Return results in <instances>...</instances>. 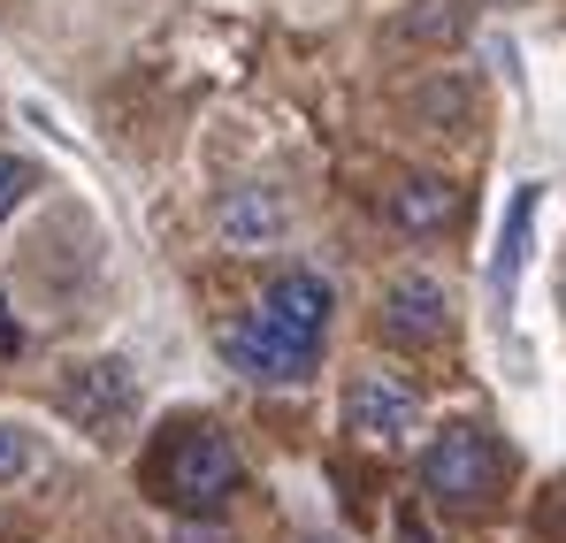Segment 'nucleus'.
<instances>
[{
	"mask_svg": "<svg viewBox=\"0 0 566 543\" xmlns=\"http://www.w3.org/2000/svg\"><path fill=\"white\" fill-rule=\"evenodd\" d=\"M536 207H544V184H513L505 230H497V253H490V306L497 314H513V299H521V269H528V246H536Z\"/></svg>",
	"mask_w": 566,
	"mask_h": 543,
	"instance_id": "nucleus-6",
	"label": "nucleus"
},
{
	"mask_svg": "<svg viewBox=\"0 0 566 543\" xmlns=\"http://www.w3.org/2000/svg\"><path fill=\"white\" fill-rule=\"evenodd\" d=\"M261 314H276L283 330H298V337L329 345V314H337V291H329V283H322L314 269H283V275H269V291H261Z\"/></svg>",
	"mask_w": 566,
	"mask_h": 543,
	"instance_id": "nucleus-8",
	"label": "nucleus"
},
{
	"mask_svg": "<svg viewBox=\"0 0 566 543\" xmlns=\"http://www.w3.org/2000/svg\"><path fill=\"white\" fill-rule=\"evenodd\" d=\"M15 353H23V330L8 322V299H0V361H15Z\"/></svg>",
	"mask_w": 566,
	"mask_h": 543,
	"instance_id": "nucleus-14",
	"label": "nucleus"
},
{
	"mask_svg": "<svg viewBox=\"0 0 566 543\" xmlns=\"http://www.w3.org/2000/svg\"><path fill=\"white\" fill-rule=\"evenodd\" d=\"M376 337L398 345V353H437V345L452 337V291H444L437 275H421V269L390 275L376 291Z\"/></svg>",
	"mask_w": 566,
	"mask_h": 543,
	"instance_id": "nucleus-4",
	"label": "nucleus"
},
{
	"mask_svg": "<svg viewBox=\"0 0 566 543\" xmlns=\"http://www.w3.org/2000/svg\"><path fill=\"white\" fill-rule=\"evenodd\" d=\"M31 191H39V169H31V161H15V154H0V222H8Z\"/></svg>",
	"mask_w": 566,
	"mask_h": 543,
	"instance_id": "nucleus-12",
	"label": "nucleus"
},
{
	"mask_svg": "<svg viewBox=\"0 0 566 543\" xmlns=\"http://www.w3.org/2000/svg\"><path fill=\"white\" fill-rule=\"evenodd\" d=\"M421 429V390L390 367H360L345 383V437H360L368 452H398Z\"/></svg>",
	"mask_w": 566,
	"mask_h": 543,
	"instance_id": "nucleus-5",
	"label": "nucleus"
},
{
	"mask_svg": "<svg viewBox=\"0 0 566 543\" xmlns=\"http://www.w3.org/2000/svg\"><path fill=\"white\" fill-rule=\"evenodd\" d=\"M505 474H513L505 445H497L490 429H474V421H452V429H437V437L421 445V490H429L437 505H452V513L497 505Z\"/></svg>",
	"mask_w": 566,
	"mask_h": 543,
	"instance_id": "nucleus-2",
	"label": "nucleus"
},
{
	"mask_svg": "<svg viewBox=\"0 0 566 543\" xmlns=\"http://www.w3.org/2000/svg\"><path fill=\"white\" fill-rule=\"evenodd\" d=\"M398 543H429V521H421V505H406V513H398Z\"/></svg>",
	"mask_w": 566,
	"mask_h": 543,
	"instance_id": "nucleus-13",
	"label": "nucleus"
},
{
	"mask_svg": "<svg viewBox=\"0 0 566 543\" xmlns=\"http://www.w3.org/2000/svg\"><path fill=\"white\" fill-rule=\"evenodd\" d=\"M222 361L230 375H245V383H314L322 375V345L314 337H298V330H283L276 314H261V306H245L238 322H222Z\"/></svg>",
	"mask_w": 566,
	"mask_h": 543,
	"instance_id": "nucleus-3",
	"label": "nucleus"
},
{
	"mask_svg": "<svg viewBox=\"0 0 566 543\" xmlns=\"http://www.w3.org/2000/svg\"><path fill=\"white\" fill-rule=\"evenodd\" d=\"M130 398H138V383H130L123 361H85V367H70V383H62V406H70L77 429H93V437H107V429L130 414Z\"/></svg>",
	"mask_w": 566,
	"mask_h": 543,
	"instance_id": "nucleus-7",
	"label": "nucleus"
},
{
	"mask_svg": "<svg viewBox=\"0 0 566 543\" xmlns=\"http://www.w3.org/2000/svg\"><path fill=\"white\" fill-rule=\"evenodd\" d=\"M382 215H390V230H406V238H444V230L460 222V184L406 177L398 191H382Z\"/></svg>",
	"mask_w": 566,
	"mask_h": 543,
	"instance_id": "nucleus-9",
	"label": "nucleus"
},
{
	"mask_svg": "<svg viewBox=\"0 0 566 543\" xmlns=\"http://www.w3.org/2000/svg\"><path fill=\"white\" fill-rule=\"evenodd\" d=\"M238 482H245L238 445H230L214 421H177V429L161 437V452H154V490H161V505H177V513H222V505L238 498Z\"/></svg>",
	"mask_w": 566,
	"mask_h": 543,
	"instance_id": "nucleus-1",
	"label": "nucleus"
},
{
	"mask_svg": "<svg viewBox=\"0 0 566 543\" xmlns=\"http://www.w3.org/2000/svg\"><path fill=\"white\" fill-rule=\"evenodd\" d=\"M31 467H39V437L23 421H0V490H15Z\"/></svg>",
	"mask_w": 566,
	"mask_h": 543,
	"instance_id": "nucleus-11",
	"label": "nucleus"
},
{
	"mask_svg": "<svg viewBox=\"0 0 566 543\" xmlns=\"http://www.w3.org/2000/svg\"><path fill=\"white\" fill-rule=\"evenodd\" d=\"M222 230H230V238H276V230H283V207H276V199L238 191V199H230V215H222Z\"/></svg>",
	"mask_w": 566,
	"mask_h": 543,
	"instance_id": "nucleus-10",
	"label": "nucleus"
}]
</instances>
